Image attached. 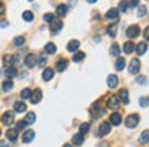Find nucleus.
Masks as SVG:
<instances>
[{
  "label": "nucleus",
  "mask_w": 149,
  "mask_h": 147,
  "mask_svg": "<svg viewBox=\"0 0 149 147\" xmlns=\"http://www.w3.org/2000/svg\"><path fill=\"white\" fill-rule=\"evenodd\" d=\"M138 123H139V115L138 114H132V115H128V117L125 118V125L128 128H135Z\"/></svg>",
  "instance_id": "1"
},
{
  "label": "nucleus",
  "mask_w": 149,
  "mask_h": 147,
  "mask_svg": "<svg viewBox=\"0 0 149 147\" xmlns=\"http://www.w3.org/2000/svg\"><path fill=\"white\" fill-rule=\"evenodd\" d=\"M90 112H91V115H93V117L96 118V117H101V115L104 114V109H103V105H101L100 102H95V104L91 105Z\"/></svg>",
  "instance_id": "2"
},
{
  "label": "nucleus",
  "mask_w": 149,
  "mask_h": 147,
  "mask_svg": "<svg viewBox=\"0 0 149 147\" xmlns=\"http://www.w3.org/2000/svg\"><path fill=\"white\" fill-rule=\"evenodd\" d=\"M106 19L109 22H117V19H119V10H116V8H111V10H107V13H106Z\"/></svg>",
  "instance_id": "3"
},
{
  "label": "nucleus",
  "mask_w": 149,
  "mask_h": 147,
  "mask_svg": "<svg viewBox=\"0 0 149 147\" xmlns=\"http://www.w3.org/2000/svg\"><path fill=\"white\" fill-rule=\"evenodd\" d=\"M31 102H32V104H37V102H40V99H42V89L40 88H36L34 89L32 93H31Z\"/></svg>",
  "instance_id": "4"
},
{
  "label": "nucleus",
  "mask_w": 149,
  "mask_h": 147,
  "mask_svg": "<svg viewBox=\"0 0 149 147\" xmlns=\"http://www.w3.org/2000/svg\"><path fill=\"white\" fill-rule=\"evenodd\" d=\"M138 35H139V27L136 24L130 26V27L127 29V37L128 38H135V37H138Z\"/></svg>",
  "instance_id": "5"
},
{
  "label": "nucleus",
  "mask_w": 149,
  "mask_h": 147,
  "mask_svg": "<svg viewBox=\"0 0 149 147\" xmlns=\"http://www.w3.org/2000/svg\"><path fill=\"white\" fill-rule=\"evenodd\" d=\"M2 121H3V125H11L15 121V112H5L2 115Z\"/></svg>",
  "instance_id": "6"
},
{
  "label": "nucleus",
  "mask_w": 149,
  "mask_h": 147,
  "mask_svg": "<svg viewBox=\"0 0 149 147\" xmlns=\"http://www.w3.org/2000/svg\"><path fill=\"white\" fill-rule=\"evenodd\" d=\"M120 121H122V115L119 114V112H112L109 117V123L114 125V126H117V125H120Z\"/></svg>",
  "instance_id": "7"
},
{
  "label": "nucleus",
  "mask_w": 149,
  "mask_h": 147,
  "mask_svg": "<svg viewBox=\"0 0 149 147\" xmlns=\"http://www.w3.org/2000/svg\"><path fill=\"white\" fill-rule=\"evenodd\" d=\"M24 64H26V67H34L37 64V56H34V54H26V59H24Z\"/></svg>",
  "instance_id": "8"
},
{
  "label": "nucleus",
  "mask_w": 149,
  "mask_h": 147,
  "mask_svg": "<svg viewBox=\"0 0 149 147\" xmlns=\"http://www.w3.org/2000/svg\"><path fill=\"white\" fill-rule=\"evenodd\" d=\"M135 50H136V54L141 56V54H144L146 50H148V43H146V42H139V43L135 45Z\"/></svg>",
  "instance_id": "9"
},
{
  "label": "nucleus",
  "mask_w": 149,
  "mask_h": 147,
  "mask_svg": "<svg viewBox=\"0 0 149 147\" xmlns=\"http://www.w3.org/2000/svg\"><path fill=\"white\" fill-rule=\"evenodd\" d=\"M139 66H141V64H139V59L138 58H133L132 59V62H130V67H128V70L132 74H136L139 70Z\"/></svg>",
  "instance_id": "10"
},
{
  "label": "nucleus",
  "mask_w": 149,
  "mask_h": 147,
  "mask_svg": "<svg viewBox=\"0 0 149 147\" xmlns=\"http://www.w3.org/2000/svg\"><path fill=\"white\" fill-rule=\"evenodd\" d=\"M109 131H111V123L109 121H103L100 125V136H106V134H109Z\"/></svg>",
  "instance_id": "11"
},
{
  "label": "nucleus",
  "mask_w": 149,
  "mask_h": 147,
  "mask_svg": "<svg viewBox=\"0 0 149 147\" xmlns=\"http://www.w3.org/2000/svg\"><path fill=\"white\" fill-rule=\"evenodd\" d=\"M61 29H63V22L61 21H53L52 24H50V32H52V34H58Z\"/></svg>",
  "instance_id": "12"
},
{
  "label": "nucleus",
  "mask_w": 149,
  "mask_h": 147,
  "mask_svg": "<svg viewBox=\"0 0 149 147\" xmlns=\"http://www.w3.org/2000/svg\"><path fill=\"white\" fill-rule=\"evenodd\" d=\"M53 75H55V70H53V69H50V67L43 69V72H42V78L45 80V82H50V80L53 78Z\"/></svg>",
  "instance_id": "13"
},
{
  "label": "nucleus",
  "mask_w": 149,
  "mask_h": 147,
  "mask_svg": "<svg viewBox=\"0 0 149 147\" xmlns=\"http://www.w3.org/2000/svg\"><path fill=\"white\" fill-rule=\"evenodd\" d=\"M5 75H7V78H8V80H11L13 77H16V75H18L16 67H15V66H8V67H7V70H5Z\"/></svg>",
  "instance_id": "14"
},
{
  "label": "nucleus",
  "mask_w": 149,
  "mask_h": 147,
  "mask_svg": "<svg viewBox=\"0 0 149 147\" xmlns=\"http://www.w3.org/2000/svg\"><path fill=\"white\" fill-rule=\"evenodd\" d=\"M119 104H120V101H119L117 96H111V98L107 99V107H111V109H117Z\"/></svg>",
  "instance_id": "15"
},
{
  "label": "nucleus",
  "mask_w": 149,
  "mask_h": 147,
  "mask_svg": "<svg viewBox=\"0 0 149 147\" xmlns=\"http://www.w3.org/2000/svg\"><path fill=\"white\" fill-rule=\"evenodd\" d=\"M66 69H68V59L61 58V59L56 62V70H59V72H64Z\"/></svg>",
  "instance_id": "16"
},
{
  "label": "nucleus",
  "mask_w": 149,
  "mask_h": 147,
  "mask_svg": "<svg viewBox=\"0 0 149 147\" xmlns=\"http://www.w3.org/2000/svg\"><path fill=\"white\" fill-rule=\"evenodd\" d=\"M117 98H119V101H122L123 104H128V91H127L125 88H122L119 91V96H117Z\"/></svg>",
  "instance_id": "17"
},
{
  "label": "nucleus",
  "mask_w": 149,
  "mask_h": 147,
  "mask_svg": "<svg viewBox=\"0 0 149 147\" xmlns=\"http://www.w3.org/2000/svg\"><path fill=\"white\" fill-rule=\"evenodd\" d=\"M133 51H135V43H133V42H125V43H123V53L132 54Z\"/></svg>",
  "instance_id": "18"
},
{
  "label": "nucleus",
  "mask_w": 149,
  "mask_h": 147,
  "mask_svg": "<svg viewBox=\"0 0 149 147\" xmlns=\"http://www.w3.org/2000/svg\"><path fill=\"white\" fill-rule=\"evenodd\" d=\"M117 83H119V78H117V75H114V74H112V75H109V77H107V86H109L111 89H112V88H116V86H117Z\"/></svg>",
  "instance_id": "19"
},
{
  "label": "nucleus",
  "mask_w": 149,
  "mask_h": 147,
  "mask_svg": "<svg viewBox=\"0 0 149 147\" xmlns=\"http://www.w3.org/2000/svg\"><path fill=\"white\" fill-rule=\"evenodd\" d=\"M7 139L11 141V142H15V141L18 139V131L15 130V128H10V130L7 131Z\"/></svg>",
  "instance_id": "20"
},
{
  "label": "nucleus",
  "mask_w": 149,
  "mask_h": 147,
  "mask_svg": "<svg viewBox=\"0 0 149 147\" xmlns=\"http://www.w3.org/2000/svg\"><path fill=\"white\" fill-rule=\"evenodd\" d=\"M34 131L32 130H27V131H24V134H23V142L24 144H27V142H31V141L34 139Z\"/></svg>",
  "instance_id": "21"
},
{
  "label": "nucleus",
  "mask_w": 149,
  "mask_h": 147,
  "mask_svg": "<svg viewBox=\"0 0 149 147\" xmlns=\"http://www.w3.org/2000/svg\"><path fill=\"white\" fill-rule=\"evenodd\" d=\"M43 51H45L47 54H55L56 53V45L52 43V42H48V43L45 45V48H43Z\"/></svg>",
  "instance_id": "22"
},
{
  "label": "nucleus",
  "mask_w": 149,
  "mask_h": 147,
  "mask_svg": "<svg viewBox=\"0 0 149 147\" xmlns=\"http://www.w3.org/2000/svg\"><path fill=\"white\" fill-rule=\"evenodd\" d=\"M82 142H84V134L82 133H77L72 136V146H80Z\"/></svg>",
  "instance_id": "23"
},
{
  "label": "nucleus",
  "mask_w": 149,
  "mask_h": 147,
  "mask_svg": "<svg viewBox=\"0 0 149 147\" xmlns=\"http://www.w3.org/2000/svg\"><path fill=\"white\" fill-rule=\"evenodd\" d=\"M66 13H68V5H58L56 6V15L59 16V18H63V16H66Z\"/></svg>",
  "instance_id": "24"
},
{
  "label": "nucleus",
  "mask_w": 149,
  "mask_h": 147,
  "mask_svg": "<svg viewBox=\"0 0 149 147\" xmlns=\"http://www.w3.org/2000/svg\"><path fill=\"white\" fill-rule=\"evenodd\" d=\"M79 46H80L79 40H71V42L68 43V51H77Z\"/></svg>",
  "instance_id": "25"
},
{
  "label": "nucleus",
  "mask_w": 149,
  "mask_h": 147,
  "mask_svg": "<svg viewBox=\"0 0 149 147\" xmlns=\"http://www.w3.org/2000/svg\"><path fill=\"white\" fill-rule=\"evenodd\" d=\"M26 104H24V102L23 101H18V102H15V112H19V114H21V112H26Z\"/></svg>",
  "instance_id": "26"
},
{
  "label": "nucleus",
  "mask_w": 149,
  "mask_h": 147,
  "mask_svg": "<svg viewBox=\"0 0 149 147\" xmlns=\"http://www.w3.org/2000/svg\"><path fill=\"white\" fill-rule=\"evenodd\" d=\"M36 114L34 112H27L26 114V118H24V121H26V125H32L34 121H36Z\"/></svg>",
  "instance_id": "27"
},
{
  "label": "nucleus",
  "mask_w": 149,
  "mask_h": 147,
  "mask_svg": "<svg viewBox=\"0 0 149 147\" xmlns=\"http://www.w3.org/2000/svg\"><path fill=\"white\" fill-rule=\"evenodd\" d=\"M116 69H117V70H123V69H125V58H117V61H116Z\"/></svg>",
  "instance_id": "28"
},
{
  "label": "nucleus",
  "mask_w": 149,
  "mask_h": 147,
  "mask_svg": "<svg viewBox=\"0 0 149 147\" xmlns=\"http://www.w3.org/2000/svg\"><path fill=\"white\" fill-rule=\"evenodd\" d=\"M23 19H24L26 22L34 21V13H32V11H29V10H26V11L23 13Z\"/></svg>",
  "instance_id": "29"
},
{
  "label": "nucleus",
  "mask_w": 149,
  "mask_h": 147,
  "mask_svg": "<svg viewBox=\"0 0 149 147\" xmlns=\"http://www.w3.org/2000/svg\"><path fill=\"white\" fill-rule=\"evenodd\" d=\"M149 142V130H144L141 133V137H139V144H146Z\"/></svg>",
  "instance_id": "30"
},
{
  "label": "nucleus",
  "mask_w": 149,
  "mask_h": 147,
  "mask_svg": "<svg viewBox=\"0 0 149 147\" xmlns=\"http://www.w3.org/2000/svg\"><path fill=\"white\" fill-rule=\"evenodd\" d=\"M84 58H85V53H82V51H77V53H74V56H72V61H74V62H80Z\"/></svg>",
  "instance_id": "31"
},
{
  "label": "nucleus",
  "mask_w": 149,
  "mask_h": 147,
  "mask_svg": "<svg viewBox=\"0 0 149 147\" xmlns=\"http://www.w3.org/2000/svg\"><path fill=\"white\" fill-rule=\"evenodd\" d=\"M24 42H26V38H24L23 35H19V37H16V38L13 40V45H15V46H23Z\"/></svg>",
  "instance_id": "32"
},
{
  "label": "nucleus",
  "mask_w": 149,
  "mask_h": 147,
  "mask_svg": "<svg viewBox=\"0 0 149 147\" xmlns=\"http://www.w3.org/2000/svg\"><path fill=\"white\" fill-rule=\"evenodd\" d=\"M31 93H32V89H29V88H24L23 91L19 93L21 99H29V98H31Z\"/></svg>",
  "instance_id": "33"
},
{
  "label": "nucleus",
  "mask_w": 149,
  "mask_h": 147,
  "mask_svg": "<svg viewBox=\"0 0 149 147\" xmlns=\"http://www.w3.org/2000/svg\"><path fill=\"white\" fill-rule=\"evenodd\" d=\"M117 24L116 22H114L112 26H109V27H107V34H109V37H116V34H117Z\"/></svg>",
  "instance_id": "34"
},
{
  "label": "nucleus",
  "mask_w": 149,
  "mask_h": 147,
  "mask_svg": "<svg viewBox=\"0 0 149 147\" xmlns=\"http://www.w3.org/2000/svg\"><path fill=\"white\" fill-rule=\"evenodd\" d=\"M11 88H13V82H11V80H5L3 85H2V89H3V91H10Z\"/></svg>",
  "instance_id": "35"
},
{
  "label": "nucleus",
  "mask_w": 149,
  "mask_h": 147,
  "mask_svg": "<svg viewBox=\"0 0 149 147\" xmlns=\"http://www.w3.org/2000/svg\"><path fill=\"white\" fill-rule=\"evenodd\" d=\"M111 54H112V56H119L120 54V46L117 43H114L112 46H111Z\"/></svg>",
  "instance_id": "36"
},
{
  "label": "nucleus",
  "mask_w": 149,
  "mask_h": 147,
  "mask_svg": "<svg viewBox=\"0 0 149 147\" xmlns=\"http://www.w3.org/2000/svg\"><path fill=\"white\" fill-rule=\"evenodd\" d=\"M43 21L52 24V22L55 21V15H53V13H45V15H43Z\"/></svg>",
  "instance_id": "37"
},
{
  "label": "nucleus",
  "mask_w": 149,
  "mask_h": 147,
  "mask_svg": "<svg viewBox=\"0 0 149 147\" xmlns=\"http://www.w3.org/2000/svg\"><path fill=\"white\" fill-rule=\"evenodd\" d=\"M146 13H148V8H146V6H138V11H136V15L139 16V18H143V16L146 15Z\"/></svg>",
  "instance_id": "38"
},
{
  "label": "nucleus",
  "mask_w": 149,
  "mask_h": 147,
  "mask_svg": "<svg viewBox=\"0 0 149 147\" xmlns=\"http://www.w3.org/2000/svg\"><path fill=\"white\" fill-rule=\"evenodd\" d=\"M3 64L5 66H11V64H13V56H10V54L3 56Z\"/></svg>",
  "instance_id": "39"
},
{
  "label": "nucleus",
  "mask_w": 149,
  "mask_h": 147,
  "mask_svg": "<svg viewBox=\"0 0 149 147\" xmlns=\"http://www.w3.org/2000/svg\"><path fill=\"white\" fill-rule=\"evenodd\" d=\"M24 128H26V121H24V120H19V121L16 123V128H15V130H16V131H21V130H24Z\"/></svg>",
  "instance_id": "40"
},
{
  "label": "nucleus",
  "mask_w": 149,
  "mask_h": 147,
  "mask_svg": "<svg viewBox=\"0 0 149 147\" xmlns=\"http://www.w3.org/2000/svg\"><path fill=\"white\" fill-rule=\"evenodd\" d=\"M88 130H90V125H88V123H82V125H80V133H82V134H85Z\"/></svg>",
  "instance_id": "41"
},
{
  "label": "nucleus",
  "mask_w": 149,
  "mask_h": 147,
  "mask_svg": "<svg viewBox=\"0 0 149 147\" xmlns=\"http://www.w3.org/2000/svg\"><path fill=\"white\" fill-rule=\"evenodd\" d=\"M127 8H128V3H127V2H120L119 3V10H120V11H127Z\"/></svg>",
  "instance_id": "42"
},
{
  "label": "nucleus",
  "mask_w": 149,
  "mask_h": 147,
  "mask_svg": "<svg viewBox=\"0 0 149 147\" xmlns=\"http://www.w3.org/2000/svg\"><path fill=\"white\" fill-rule=\"evenodd\" d=\"M136 83H139V85H143V83H146V77H144V75H139V77H136Z\"/></svg>",
  "instance_id": "43"
},
{
  "label": "nucleus",
  "mask_w": 149,
  "mask_h": 147,
  "mask_svg": "<svg viewBox=\"0 0 149 147\" xmlns=\"http://www.w3.org/2000/svg\"><path fill=\"white\" fill-rule=\"evenodd\" d=\"M45 62H47V58H43V56H40L39 59H37V64H39V66H45Z\"/></svg>",
  "instance_id": "44"
},
{
  "label": "nucleus",
  "mask_w": 149,
  "mask_h": 147,
  "mask_svg": "<svg viewBox=\"0 0 149 147\" xmlns=\"http://www.w3.org/2000/svg\"><path fill=\"white\" fill-rule=\"evenodd\" d=\"M148 104H149V99L148 98H141V99H139V105L144 107V105H148Z\"/></svg>",
  "instance_id": "45"
},
{
  "label": "nucleus",
  "mask_w": 149,
  "mask_h": 147,
  "mask_svg": "<svg viewBox=\"0 0 149 147\" xmlns=\"http://www.w3.org/2000/svg\"><path fill=\"white\" fill-rule=\"evenodd\" d=\"M128 6H132V8H135V6H138V0H132V2L128 3Z\"/></svg>",
  "instance_id": "46"
},
{
  "label": "nucleus",
  "mask_w": 149,
  "mask_h": 147,
  "mask_svg": "<svg viewBox=\"0 0 149 147\" xmlns=\"http://www.w3.org/2000/svg\"><path fill=\"white\" fill-rule=\"evenodd\" d=\"M144 38H146V40H149V26L144 29Z\"/></svg>",
  "instance_id": "47"
},
{
  "label": "nucleus",
  "mask_w": 149,
  "mask_h": 147,
  "mask_svg": "<svg viewBox=\"0 0 149 147\" xmlns=\"http://www.w3.org/2000/svg\"><path fill=\"white\" fill-rule=\"evenodd\" d=\"M3 13H5V5H3L2 2H0V16L3 15Z\"/></svg>",
  "instance_id": "48"
},
{
  "label": "nucleus",
  "mask_w": 149,
  "mask_h": 147,
  "mask_svg": "<svg viewBox=\"0 0 149 147\" xmlns=\"http://www.w3.org/2000/svg\"><path fill=\"white\" fill-rule=\"evenodd\" d=\"M8 26V22L7 21H3V22H0V27H7Z\"/></svg>",
  "instance_id": "49"
},
{
  "label": "nucleus",
  "mask_w": 149,
  "mask_h": 147,
  "mask_svg": "<svg viewBox=\"0 0 149 147\" xmlns=\"http://www.w3.org/2000/svg\"><path fill=\"white\" fill-rule=\"evenodd\" d=\"M0 147H8L7 142H0Z\"/></svg>",
  "instance_id": "50"
},
{
  "label": "nucleus",
  "mask_w": 149,
  "mask_h": 147,
  "mask_svg": "<svg viewBox=\"0 0 149 147\" xmlns=\"http://www.w3.org/2000/svg\"><path fill=\"white\" fill-rule=\"evenodd\" d=\"M87 2H88V3H95L96 0H87Z\"/></svg>",
  "instance_id": "51"
},
{
  "label": "nucleus",
  "mask_w": 149,
  "mask_h": 147,
  "mask_svg": "<svg viewBox=\"0 0 149 147\" xmlns=\"http://www.w3.org/2000/svg\"><path fill=\"white\" fill-rule=\"evenodd\" d=\"M63 147H72V146H71V144H64Z\"/></svg>",
  "instance_id": "52"
},
{
  "label": "nucleus",
  "mask_w": 149,
  "mask_h": 147,
  "mask_svg": "<svg viewBox=\"0 0 149 147\" xmlns=\"http://www.w3.org/2000/svg\"><path fill=\"white\" fill-rule=\"evenodd\" d=\"M0 134H2V131H0Z\"/></svg>",
  "instance_id": "53"
}]
</instances>
